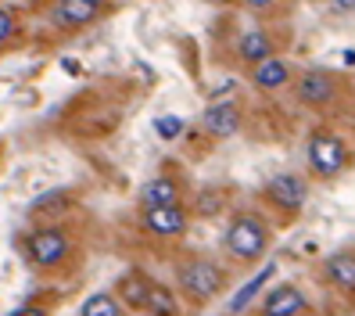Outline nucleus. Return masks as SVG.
Wrapping results in <instances>:
<instances>
[{"label": "nucleus", "instance_id": "nucleus-19", "mask_svg": "<svg viewBox=\"0 0 355 316\" xmlns=\"http://www.w3.org/2000/svg\"><path fill=\"white\" fill-rule=\"evenodd\" d=\"M155 133H158L162 140H176V137L183 133V119H180V115H162V119H155Z\"/></svg>", "mask_w": 355, "mask_h": 316}, {"label": "nucleus", "instance_id": "nucleus-7", "mask_svg": "<svg viewBox=\"0 0 355 316\" xmlns=\"http://www.w3.org/2000/svg\"><path fill=\"white\" fill-rule=\"evenodd\" d=\"M305 194H309V187L295 173H280V176H273L266 183V198L277 208H284V213H298V208L305 205Z\"/></svg>", "mask_w": 355, "mask_h": 316}, {"label": "nucleus", "instance_id": "nucleus-21", "mask_svg": "<svg viewBox=\"0 0 355 316\" xmlns=\"http://www.w3.org/2000/svg\"><path fill=\"white\" fill-rule=\"evenodd\" d=\"M11 316H51L44 306H22V309H15Z\"/></svg>", "mask_w": 355, "mask_h": 316}, {"label": "nucleus", "instance_id": "nucleus-2", "mask_svg": "<svg viewBox=\"0 0 355 316\" xmlns=\"http://www.w3.org/2000/svg\"><path fill=\"white\" fill-rule=\"evenodd\" d=\"M176 288H180V294H183L187 302L205 306V302H212V299H219V294H223L226 273L212 259H187L176 269Z\"/></svg>", "mask_w": 355, "mask_h": 316}, {"label": "nucleus", "instance_id": "nucleus-11", "mask_svg": "<svg viewBox=\"0 0 355 316\" xmlns=\"http://www.w3.org/2000/svg\"><path fill=\"white\" fill-rule=\"evenodd\" d=\"M252 69H255V72H252L255 87H259V90H266V94H273V90L287 87V79H291V65H287L284 58H277V54H269V58L255 61Z\"/></svg>", "mask_w": 355, "mask_h": 316}, {"label": "nucleus", "instance_id": "nucleus-17", "mask_svg": "<svg viewBox=\"0 0 355 316\" xmlns=\"http://www.w3.org/2000/svg\"><path fill=\"white\" fill-rule=\"evenodd\" d=\"M269 277H273V266H262V273H259V277H252V281H248L237 294H234V299H230V306H226V313L230 316H237V313H244L248 309V302H252L255 299V294H259V288L269 281Z\"/></svg>", "mask_w": 355, "mask_h": 316}, {"label": "nucleus", "instance_id": "nucleus-1", "mask_svg": "<svg viewBox=\"0 0 355 316\" xmlns=\"http://www.w3.org/2000/svg\"><path fill=\"white\" fill-rule=\"evenodd\" d=\"M223 244H226V251L237 263H255V259L266 256V248H269V226L255 213H241V216H234L226 223Z\"/></svg>", "mask_w": 355, "mask_h": 316}, {"label": "nucleus", "instance_id": "nucleus-14", "mask_svg": "<svg viewBox=\"0 0 355 316\" xmlns=\"http://www.w3.org/2000/svg\"><path fill=\"white\" fill-rule=\"evenodd\" d=\"M148 288H151V277L148 273H126V277L119 281V291H115V299L119 306H130V309H144V302H148Z\"/></svg>", "mask_w": 355, "mask_h": 316}, {"label": "nucleus", "instance_id": "nucleus-9", "mask_svg": "<svg viewBox=\"0 0 355 316\" xmlns=\"http://www.w3.org/2000/svg\"><path fill=\"white\" fill-rule=\"evenodd\" d=\"M305 309H309V302H305V294L295 284H277L262 299L259 316H302Z\"/></svg>", "mask_w": 355, "mask_h": 316}, {"label": "nucleus", "instance_id": "nucleus-20", "mask_svg": "<svg viewBox=\"0 0 355 316\" xmlns=\"http://www.w3.org/2000/svg\"><path fill=\"white\" fill-rule=\"evenodd\" d=\"M15 36H18V18H15V11H11V8L0 4V47L11 44Z\"/></svg>", "mask_w": 355, "mask_h": 316}, {"label": "nucleus", "instance_id": "nucleus-5", "mask_svg": "<svg viewBox=\"0 0 355 316\" xmlns=\"http://www.w3.org/2000/svg\"><path fill=\"white\" fill-rule=\"evenodd\" d=\"M298 101L309 104V108H323V104H330L334 97H338V79H334L327 69H309L298 76Z\"/></svg>", "mask_w": 355, "mask_h": 316}, {"label": "nucleus", "instance_id": "nucleus-12", "mask_svg": "<svg viewBox=\"0 0 355 316\" xmlns=\"http://www.w3.org/2000/svg\"><path fill=\"white\" fill-rule=\"evenodd\" d=\"M323 277L330 281V288H341V291L355 288V256H352V248L334 251V256L323 263Z\"/></svg>", "mask_w": 355, "mask_h": 316}, {"label": "nucleus", "instance_id": "nucleus-23", "mask_svg": "<svg viewBox=\"0 0 355 316\" xmlns=\"http://www.w3.org/2000/svg\"><path fill=\"white\" fill-rule=\"evenodd\" d=\"M338 8H345V11H352V0H338Z\"/></svg>", "mask_w": 355, "mask_h": 316}, {"label": "nucleus", "instance_id": "nucleus-4", "mask_svg": "<svg viewBox=\"0 0 355 316\" xmlns=\"http://www.w3.org/2000/svg\"><path fill=\"white\" fill-rule=\"evenodd\" d=\"M26 251H29L33 266L47 269V266H58L69 256V238H65V230H58V226H40L26 238Z\"/></svg>", "mask_w": 355, "mask_h": 316}, {"label": "nucleus", "instance_id": "nucleus-18", "mask_svg": "<svg viewBox=\"0 0 355 316\" xmlns=\"http://www.w3.org/2000/svg\"><path fill=\"white\" fill-rule=\"evenodd\" d=\"M79 316H122V306H119V299L112 291H97V294H90V299L83 302Z\"/></svg>", "mask_w": 355, "mask_h": 316}, {"label": "nucleus", "instance_id": "nucleus-15", "mask_svg": "<svg viewBox=\"0 0 355 316\" xmlns=\"http://www.w3.org/2000/svg\"><path fill=\"white\" fill-rule=\"evenodd\" d=\"M273 54V40L266 36V29H248L241 40H237V58L244 65H255V61Z\"/></svg>", "mask_w": 355, "mask_h": 316}, {"label": "nucleus", "instance_id": "nucleus-10", "mask_svg": "<svg viewBox=\"0 0 355 316\" xmlns=\"http://www.w3.org/2000/svg\"><path fill=\"white\" fill-rule=\"evenodd\" d=\"M205 130L212 133L216 140H226L241 130V108L234 101H212L205 112Z\"/></svg>", "mask_w": 355, "mask_h": 316}, {"label": "nucleus", "instance_id": "nucleus-16", "mask_svg": "<svg viewBox=\"0 0 355 316\" xmlns=\"http://www.w3.org/2000/svg\"><path fill=\"white\" fill-rule=\"evenodd\" d=\"M144 313H151V316H180V299H176V291L165 288V284H158V281H151L148 302H144Z\"/></svg>", "mask_w": 355, "mask_h": 316}, {"label": "nucleus", "instance_id": "nucleus-6", "mask_svg": "<svg viewBox=\"0 0 355 316\" xmlns=\"http://www.w3.org/2000/svg\"><path fill=\"white\" fill-rule=\"evenodd\" d=\"M144 226L155 238H180L191 226V216H187L183 205H158V208H144Z\"/></svg>", "mask_w": 355, "mask_h": 316}, {"label": "nucleus", "instance_id": "nucleus-8", "mask_svg": "<svg viewBox=\"0 0 355 316\" xmlns=\"http://www.w3.org/2000/svg\"><path fill=\"white\" fill-rule=\"evenodd\" d=\"M101 11H104V0H58L54 22L61 29H83V26L97 22Z\"/></svg>", "mask_w": 355, "mask_h": 316}, {"label": "nucleus", "instance_id": "nucleus-13", "mask_svg": "<svg viewBox=\"0 0 355 316\" xmlns=\"http://www.w3.org/2000/svg\"><path fill=\"white\" fill-rule=\"evenodd\" d=\"M140 205L158 208V205H180V187L173 176H155L140 187Z\"/></svg>", "mask_w": 355, "mask_h": 316}, {"label": "nucleus", "instance_id": "nucleus-22", "mask_svg": "<svg viewBox=\"0 0 355 316\" xmlns=\"http://www.w3.org/2000/svg\"><path fill=\"white\" fill-rule=\"evenodd\" d=\"M241 4H244V8H252V11H269V8L277 4V0H241Z\"/></svg>", "mask_w": 355, "mask_h": 316}, {"label": "nucleus", "instance_id": "nucleus-3", "mask_svg": "<svg viewBox=\"0 0 355 316\" xmlns=\"http://www.w3.org/2000/svg\"><path fill=\"white\" fill-rule=\"evenodd\" d=\"M309 165L320 176H338L348 165V144L338 133H312L309 137Z\"/></svg>", "mask_w": 355, "mask_h": 316}]
</instances>
